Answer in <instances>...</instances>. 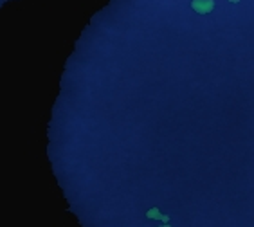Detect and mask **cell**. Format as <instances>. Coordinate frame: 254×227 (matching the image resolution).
Returning a JSON list of instances; mask_svg holds the SVG:
<instances>
[{
  "label": "cell",
  "instance_id": "6da1fadb",
  "mask_svg": "<svg viewBox=\"0 0 254 227\" xmlns=\"http://www.w3.org/2000/svg\"><path fill=\"white\" fill-rule=\"evenodd\" d=\"M191 9L198 15H209L215 11V2L213 0H191Z\"/></svg>",
  "mask_w": 254,
  "mask_h": 227
}]
</instances>
